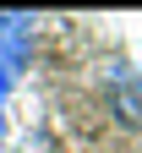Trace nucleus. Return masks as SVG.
Here are the masks:
<instances>
[{
	"mask_svg": "<svg viewBox=\"0 0 142 153\" xmlns=\"http://www.w3.org/2000/svg\"><path fill=\"white\" fill-rule=\"evenodd\" d=\"M28 60H33V16H22V11H0V71L11 76V88L22 82Z\"/></svg>",
	"mask_w": 142,
	"mask_h": 153,
	"instance_id": "nucleus-1",
	"label": "nucleus"
},
{
	"mask_svg": "<svg viewBox=\"0 0 142 153\" xmlns=\"http://www.w3.org/2000/svg\"><path fill=\"white\" fill-rule=\"evenodd\" d=\"M104 93H109L115 120H126V126L142 131V71L137 66H109L104 71Z\"/></svg>",
	"mask_w": 142,
	"mask_h": 153,
	"instance_id": "nucleus-2",
	"label": "nucleus"
},
{
	"mask_svg": "<svg viewBox=\"0 0 142 153\" xmlns=\"http://www.w3.org/2000/svg\"><path fill=\"white\" fill-rule=\"evenodd\" d=\"M0 142H6V99H0Z\"/></svg>",
	"mask_w": 142,
	"mask_h": 153,
	"instance_id": "nucleus-3",
	"label": "nucleus"
},
{
	"mask_svg": "<svg viewBox=\"0 0 142 153\" xmlns=\"http://www.w3.org/2000/svg\"><path fill=\"white\" fill-rule=\"evenodd\" d=\"M6 93H11V76H6V71H0V99H6Z\"/></svg>",
	"mask_w": 142,
	"mask_h": 153,
	"instance_id": "nucleus-4",
	"label": "nucleus"
}]
</instances>
